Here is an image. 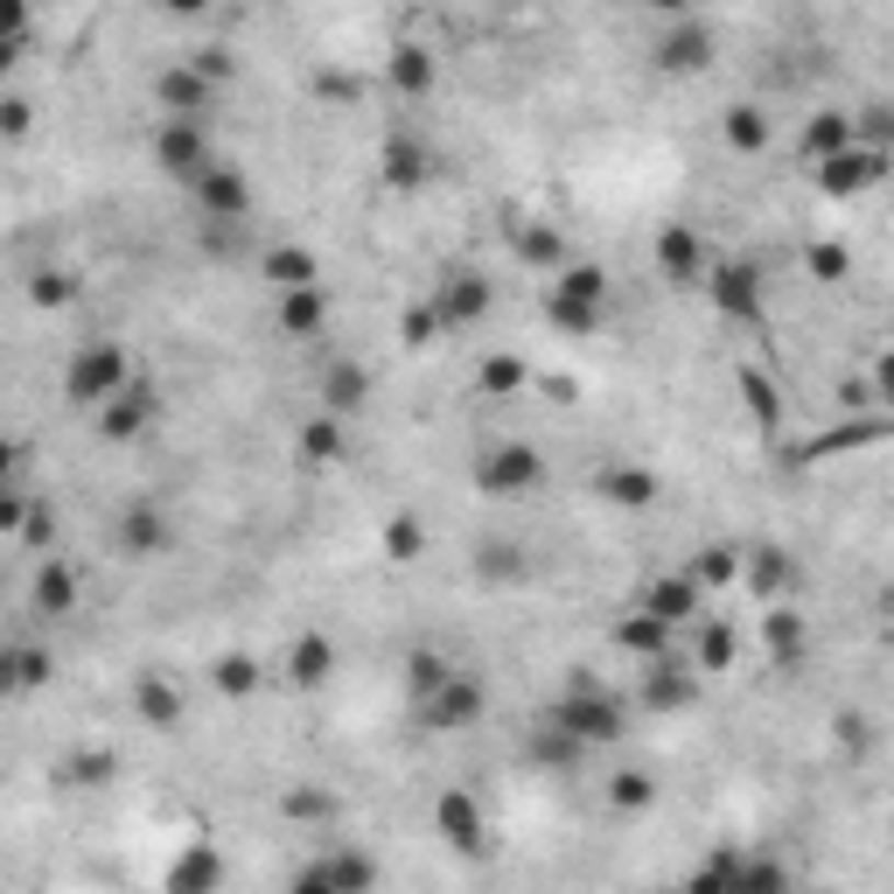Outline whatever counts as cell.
<instances>
[{"label": "cell", "instance_id": "4dcf8cb0", "mask_svg": "<svg viewBox=\"0 0 894 894\" xmlns=\"http://www.w3.org/2000/svg\"><path fill=\"white\" fill-rule=\"evenodd\" d=\"M70 601V574H56V566H49V574H43V608H64Z\"/></svg>", "mask_w": 894, "mask_h": 894}, {"label": "cell", "instance_id": "1f68e13d", "mask_svg": "<svg viewBox=\"0 0 894 894\" xmlns=\"http://www.w3.org/2000/svg\"><path fill=\"white\" fill-rule=\"evenodd\" d=\"M126 545H155V518H147V510H133V518H126Z\"/></svg>", "mask_w": 894, "mask_h": 894}, {"label": "cell", "instance_id": "3957f363", "mask_svg": "<svg viewBox=\"0 0 894 894\" xmlns=\"http://www.w3.org/2000/svg\"><path fill=\"white\" fill-rule=\"evenodd\" d=\"M559 727L566 734H580V740H615L622 734V706L615 699H601V692H587V684H574V692L559 699Z\"/></svg>", "mask_w": 894, "mask_h": 894}, {"label": "cell", "instance_id": "f35d334b", "mask_svg": "<svg viewBox=\"0 0 894 894\" xmlns=\"http://www.w3.org/2000/svg\"><path fill=\"white\" fill-rule=\"evenodd\" d=\"M887 608H894V595H887Z\"/></svg>", "mask_w": 894, "mask_h": 894}, {"label": "cell", "instance_id": "7402d4cb", "mask_svg": "<svg viewBox=\"0 0 894 894\" xmlns=\"http://www.w3.org/2000/svg\"><path fill=\"white\" fill-rule=\"evenodd\" d=\"M140 713H147V720H176V692H161V684L147 678V684H140Z\"/></svg>", "mask_w": 894, "mask_h": 894}, {"label": "cell", "instance_id": "8d00e7d4", "mask_svg": "<svg viewBox=\"0 0 894 894\" xmlns=\"http://www.w3.org/2000/svg\"><path fill=\"white\" fill-rule=\"evenodd\" d=\"M168 8H176V14H196V8H203V0H168Z\"/></svg>", "mask_w": 894, "mask_h": 894}, {"label": "cell", "instance_id": "ac0fdd59", "mask_svg": "<svg viewBox=\"0 0 894 894\" xmlns=\"http://www.w3.org/2000/svg\"><path fill=\"white\" fill-rule=\"evenodd\" d=\"M475 308H483V287L462 273V280H454V294H441V321H462V315H475Z\"/></svg>", "mask_w": 894, "mask_h": 894}, {"label": "cell", "instance_id": "d6986e66", "mask_svg": "<svg viewBox=\"0 0 894 894\" xmlns=\"http://www.w3.org/2000/svg\"><path fill=\"white\" fill-rule=\"evenodd\" d=\"M727 140H734V147H762V112H755V105L727 112Z\"/></svg>", "mask_w": 894, "mask_h": 894}, {"label": "cell", "instance_id": "6da1fadb", "mask_svg": "<svg viewBox=\"0 0 894 894\" xmlns=\"http://www.w3.org/2000/svg\"><path fill=\"white\" fill-rule=\"evenodd\" d=\"M64 392L78 398V406H99V398L126 392V357L112 350V342H91V350H78V364H70V377H64Z\"/></svg>", "mask_w": 894, "mask_h": 894}, {"label": "cell", "instance_id": "5bb4252c", "mask_svg": "<svg viewBox=\"0 0 894 894\" xmlns=\"http://www.w3.org/2000/svg\"><path fill=\"white\" fill-rule=\"evenodd\" d=\"M280 321H287L294 336H308L315 321H321V301H315V287H287V308H280Z\"/></svg>", "mask_w": 894, "mask_h": 894}, {"label": "cell", "instance_id": "44dd1931", "mask_svg": "<svg viewBox=\"0 0 894 894\" xmlns=\"http://www.w3.org/2000/svg\"><path fill=\"white\" fill-rule=\"evenodd\" d=\"M811 273L817 280H839L846 273V245H811Z\"/></svg>", "mask_w": 894, "mask_h": 894}, {"label": "cell", "instance_id": "30bf717a", "mask_svg": "<svg viewBox=\"0 0 894 894\" xmlns=\"http://www.w3.org/2000/svg\"><path fill=\"white\" fill-rule=\"evenodd\" d=\"M657 259L671 265L678 280H692V273H699V238H692V231H664V245H657Z\"/></svg>", "mask_w": 894, "mask_h": 894}, {"label": "cell", "instance_id": "603a6c76", "mask_svg": "<svg viewBox=\"0 0 894 894\" xmlns=\"http://www.w3.org/2000/svg\"><path fill=\"white\" fill-rule=\"evenodd\" d=\"M357 398H364V377H357V371H336V377H329V406H357Z\"/></svg>", "mask_w": 894, "mask_h": 894}, {"label": "cell", "instance_id": "e575fe53", "mask_svg": "<svg viewBox=\"0 0 894 894\" xmlns=\"http://www.w3.org/2000/svg\"><path fill=\"white\" fill-rule=\"evenodd\" d=\"M734 574V553H706V566H699V580H727Z\"/></svg>", "mask_w": 894, "mask_h": 894}, {"label": "cell", "instance_id": "f1b7e54d", "mask_svg": "<svg viewBox=\"0 0 894 894\" xmlns=\"http://www.w3.org/2000/svg\"><path fill=\"white\" fill-rule=\"evenodd\" d=\"M398 84H427V56L420 49H398Z\"/></svg>", "mask_w": 894, "mask_h": 894}, {"label": "cell", "instance_id": "83f0119b", "mask_svg": "<svg viewBox=\"0 0 894 894\" xmlns=\"http://www.w3.org/2000/svg\"><path fill=\"white\" fill-rule=\"evenodd\" d=\"M518 377H524V364H510V357H503V364H489V371H483V385H489V392H510Z\"/></svg>", "mask_w": 894, "mask_h": 894}, {"label": "cell", "instance_id": "8fae6325", "mask_svg": "<svg viewBox=\"0 0 894 894\" xmlns=\"http://www.w3.org/2000/svg\"><path fill=\"white\" fill-rule=\"evenodd\" d=\"M608 497H615V503H630V510H650L657 483H650V475H636V468H615V475H608Z\"/></svg>", "mask_w": 894, "mask_h": 894}, {"label": "cell", "instance_id": "7a4b0ae2", "mask_svg": "<svg viewBox=\"0 0 894 894\" xmlns=\"http://www.w3.org/2000/svg\"><path fill=\"white\" fill-rule=\"evenodd\" d=\"M881 176H887L881 147H839V155L817 161V189H825V196H860V189H873Z\"/></svg>", "mask_w": 894, "mask_h": 894}, {"label": "cell", "instance_id": "ffe728a7", "mask_svg": "<svg viewBox=\"0 0 894 894\" xmlns=\"http://www.w3.org/2000/svg\"><path fill=\"white\" fill-rule=\"evenodd\" d=\"M559 294H574V301H595V308H601V273H595V265H566Z\"/></svg>", "mask_w": 894, "mask_h": 894}, {"label": "cell", "instance_id": "277c9868", "mask_svg": "<svg viewBox=\"0 0 894 894\" xmlns=\"http://www.w3.org/2000/svg\"><path fill=\"white\" fill-rule=\"evenodd\" d=\"M713 301H720V315L755 321V315H762V287H755V265H720V273H713Z\"/></svg>", "mask_w": 894, "mask_h": 894}, {"label": "cell", "instance_id": "d6a6232c", "mask_svg": "<svg viewBox=\"0 0 894 894\" xmlns=\"http://www.w3.org/2000/svg\"><path fill=\"white\" fill-rule=\"evenodd\" d=\"M217 684H231V692H245V684H252V664H245V657H231V664L217 671Z\"/></svg>", "mask_w": 894, "mask_h": 894}, {"label": "cell", "instance_id": "d4e9b609", "mask_svg": "<svg viewBox=\"0 0 894 894\" xmlns=\"http://www.w3.org/2000/svg\"><path fill=\"white\" fill-rule=\"evenodd\" d=\"M684 699H692V684H684V678H657L650 684V706H684Z\"/></svg>", "mask_w": 894, "mask_h": 894}, {"label": "cell", "instance_id": "cb8c5ba5", "mask_svg": "<svg viewBox=\"0 0 894 894\" xmlns=\"http://www.w3.org/2000/svg\"><path fill=\"white\" fill-rule=\"evenodd\" d=\"M385 168L398 182H420V155H412V147H385Z\"/></svg>", "mask_w": 894, "mask_h": 894}, {"label": "cell", "instance_id": "f546056e", "mask_svg": "<svg viewBox=\"0 0 894 894\" xmlns=\"http://www.w3.org/2000/svg\"><path fill=\"white\" fill-rule=\"evenodd\" d=\"M385 545H392L398 559H412V553H420V531H412V524H392V531H385Z\"/></svg>", "mask_w": 894, "mask_h": 894}, {"label": "cell", "instance_id": "ba28073f", "mask_svg": "<svg viewBox=\"0 0 894 894\" xmlns=\"http://www.w3.org/2000/svg\"><path fill=\"white\" fill-rule=\"evenodd\" d=\"M196 189H203V203H211V211H245V182L231 176V168H203V176H196Z\"/></svg>", "mask_w": 894, "mask_h": 894}, {"label": "cell", "instance_id": "8992f818", "mask_svg": "<svg viewBox=\"0 0 894 894\" xmlns=\"http://www.w3.org/2000/svg\"><path fill=\"white\" fill-rule=\"evenodd\" d=\"M161 161L168 168H182V176H203V140H196V126H161Z\"/></svg>", "mask_w": 894, "mask_h": 894}, {"label": "cell", "instance_id": "e0dca14e", "mask_svg": "<svg viewBox=\"0 0 894 894\" xmlns=\"http://www.w3.org/2000/svg\"><path fill=\"white\" fill-rule=\"evenodd\" d=\"M294 678H301V684H321V678H329V643H321V636H308V643L294 650Z\"/></svg>", "mask_w": 894, "mask_h": 894}, {"label": "cell", "instance_id": "d590c367", "mask_svg": "<svg viewBox=\"0 0 894 894\" xmlns=\"http://www.w3.org/2000/svg\"><path fill=\"white\" fill-rule=\"evenodd\" d=\"M881 392L894 398V357H887V364H881Z\"/></svg>", "mask_w": 894, "mask_h": 894}, {"label": "cell", "instance_id": "52a82bcc", "mask_svg": "<svg viewBox=\"0 0 894 894\" xmlns=\"http://www.w3.org/2000/svg\"><path fill=\"white\" fill-rule=\"evenodd\" d=\"M475 713H483V692L462 684V678H448V692L433 699V727H462V720H475Z\"/></svg>", "mask_w": 894, "mask_h": 894}, {"label": "cell", "instance_id": "9c48e42d", "mask_svg": "<svg viewBox=\"0 0 894 894\" xmlns=\"http://www.w3.org/2000/svg\"><path fill=\"white\" fill-rule=\"evenodd\" d=\"M657 64H664V70H699V64H706V29H684V35H664Z\"/></svg>", "mask_w": 894, "mask_h": 894}, {"label": "cell", "instance_id": "4316f807", "mask_svg": "<svg viewBox=\"0 0 894 894\" xmlns=\"http://www.w3.org/2000/svg\"><path fill=\"white\" fill-rule=\"evenodd\" d=\"M699 657H706V664H727V657H734V630H720V622H713V630H706V650H699Z\"/></svg>", "mask_w": 894, "mask_h": 894}, {"label": "cell", "instance_id": "2e32d148", "mask_svg": "<svg viewBox=\"0 0 894 894\" xmlns=\"http://www.w3.org/2000/svg\"><path fill=\"white\" fill-rule=\"evenodd\" d=\"M265 265H273L280 287H315V259H308V252H273Z\"/></svg>", "mask_w": 894, "mask_h": 894}, {"label": "cell", "instance_id": "484cf974", "mask_svg": "<svg viewBox=\"0 0 894 894\" xmlns=\"http://www.w3.org/2000/svg\"><path fill=\"white\" fill-rule=\"evenodd\" d=\"M769 643L783 657H796V615H769Z\"/></svg>", "mask_w": 894, "mask_h": 894}, {"label": "cell", "instance_id": "7c38bea8", "mask_svg": "<svg viewBox=\"0 0 894 894\" xmlns=\"http://www.w3.org/2000/svg\"><path fill=\"white\" fill-rule=\"evenodd\" d=\"M846 140H852V126L839 120V112H825V120H811V133H804V147H811L817 161H825V155H839Z\"/></svg>", "mask_w": 894, "mask_h": 894}, {"label": "cell", "instance_id": "9a60e30c", "mask_svg": "<svg viewBox=\"0 0 894 894\" xmlns=\"http://www.w3.org/2000/svg\"><path fill=\"white\" fill-rule=\"evenodd\" d=\"M441 825H448L462 846H483V825H475V804H468V796H448V804H441Z\"/></svg>", "mask_w": 894, "mask_h": 894}, {"label": "cell", "instance_id": "4fadbf2b", "mask_svg": "<svg viewBox=\"0 0 894 894\" xmlns=\"http://www.w3.org/2000/svg\"><path fill=\"white\" fill-rule=\"evenodd\" d=\"M692 601H699V587H692V580H664L657 595H650V615L678 622V615H692Z\"/></svg>", "mask_w": 894, "mask_h": 894}, {"label": "cell", "instance_id": "5b68a950", "mask_svg": "<svg viewBox=\"0 0 894 894\" xmlns=\"http://www.w3.org/2000/svg\"><path fill=\"white\" fill-rule=\"evenodd\" d=\"M475 483H483V489H524V483H539V454L503 448V454H489V462L475 468Z\"/></svg>", "mask_w": 894, "mask_h": 894}, {"label": "cell", "instance_id": "836d02e7", "mask_svg": "<svg viewBox=\"0 0 894 894\" xmlns=\"http://www.w3.org/2000/svg\"><path fill=\"white\" fill-rule=\"evenodd\" d=\"M336 448H342L336 427H308V454H336Z\"/></svg>", "mask_w": 894, "mask_h": 894}, {"label": "cell", "instance_id": "74e56055", "mask_svg": "<svg viewBox=\"0 0 894 894\" xmlns=\"http://www.w3.org/2000/svg\"><path fill=\"white\" fill-rule=\"evenodd\" d=\"M650 8H671V14H678V8H684V0H650Z\"/></svg>", "mask_w": 894, "mask_h": 894}]
</instances>
